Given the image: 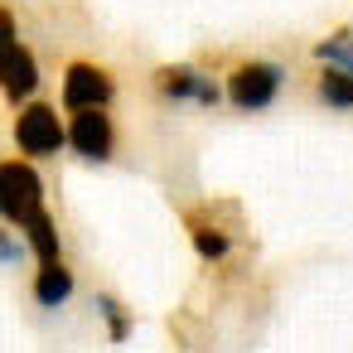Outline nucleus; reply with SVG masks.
<instances>
[{
	"label": "nucleus",
	"instance_id": "obj_1",
	"mask_svg": "<svg viewBox=\"0 0 353 353\" xmlns=\"http://www.w3.org/2000/svg\"><path fill=\"white\" fill-rule=\"evenodd\" d=\"M281 83H285V68H281V63L247 59V63H237V68L228 73V102H232L237 112H261V107L276 102Z\"/></svg>",
	"mask_w": 353,
	"mask_h": 353
},
{
	"label": "nucleus",
	"instance_id": "obj_2",
	"mask_svg": "<svg viewBox=\"0 0 353 353\" xmlns=\"http://www.w3.org/2000/svg\"><path fill=\"white\" fill-rule=\"evenodd\" d=\"M0 184H6L0 208H6V223H10V228H25V223L44 208V179H39L25 160H6V165H0Z\"/></svg>",
	"mask_w": 353,
	"mask_h": 353
},
{
	"label": "nucleus",
	"instance_id": "obj_3",
	"mask_svg": "<svg viewBox=\"0 0 353 353\" xmlns=\"http://www.w3.org/2000/svg\"><path fill=\"white\" fill-rule=\"evenodd\" d=\"M15 145H20L25 155L44 160V155H54V150L68 145V126H63V117H59L49 102H30V107L15 117Z\"/></svg>",
	"mask_w": 353,
	"mask_h": 353
},
{
	"label": "nucleus",
	"instance_id": "obj_4",
	"mask_svg": "<svg viewBox=\"0 0 353 353\" xmlns=\"http://www.w3.org/2000/svg\"><path fill=\"white\" fill-rule=\"evenodd\" d=\"M59 102H63L68 112H78V107H107V102H112V78H107V68H97V63H68V68H63V92H59Z\"/></svg>",
	"mask_w": 353,
	"mask_h": 353
},
{
	"label": "nucleus",
	"instance_id": "obj_5",
	"mask_svg": "<svg viewBox=\"0 0 353 353\" xmlns=\"http://www.w3.org/2000/svg\"><path fill=\"white\" fill-rule=\"evenodd\" d=\"M155 92H160L165 102H199V107H213V102L223 97V92H218V83H213L208 73L189 68V63L160 68V73H155Z\"/></svg>",
	"mask_w": 353,
	"mask_h": 353
},
{
	"label": "nucleus",
	"instance_id": "obj_6",
	"mask_svg": "<svg viewBox=\"0 0 353 353\" xmlns=\"http://www.w3.org/2000/svg\"><path fill=\"white\" fill-rule=\"evenodd\" d=\"M68 145L83 155V160H107L112 155V117L102 107H78L73 121H68Z\"/></svg>",
	"mask_w": 353,
	"mask_h": 353
},
{
	"label": "nucleus",
	"instance_id": "obj_7",
	"mask_svg": "<svg viewBox=\"0 0 353 353\" xmlns=\"http://www.w3.org/2000/svg\"><path fill=\"white\" fill-rule=\"evenodd\" d=\"M6 102L15 107V102H25L34 88H39V68H34V54L25 49V44H15V30L6 34Z\"/></svg>",
	"mask_w": 353,
	"mask_h": 353
},
{
	"label": "nucleus",
	"instance_id": "obj_8",
	"mask_svg": "<svg viewBox=\"0 0 353 353\" xmlns=\"http://www.w3.org/2000/svg\"><path fill=\"white\" fill-rule=\"evenodd\" d=\"M73 295V271L63 266V256H49V261H39V271H34V300L39 305H63Z\"/></svg>",
	"mask_w": 353,
	"mask_h": 353
},
{
	"label": "nucleus",
	"instance_id": "obj_9",
	"mask_svg": "<svg viewBox=\"0 0 353 353\" xmlns=\"http://www.w3.org/2000/svg\"><path fill=\"white\" fill-rule=\"evenodd\" d=\"M314 92H319L324 107L348 112V107H353V68H343V63H324L319 78H314Z\"/></svg>",
	"mask_w": 353,
	"mask_h": 353
},
{
	"label": "nucleus",
	"instance_id": "obj_10",
	"mask_svg": "<svg viewBox=\"0 0 353 353\" xmlns=\"http://www.w3.org/2000/svg\"><path fill=\"white\" fill-rule=\"evenodd\" d=\"M25 237H30V247H34V256H39V261L59 256V232H54V218H49L44 208L25 223Z\"/></svg>",
	"mask_w": 353,
	"mask_h": 353
},
{
	"label": "nucleus",
	"instance_id": "obj_11",
	"mask_svg": "<svg viewBox=\"0 0 353 353\" xmlns=\"http://www.w3.org/2000/svg\"><path fill=\"white\" fill-rule=\"evenodd\" d=\"M194 247H199V256H208V261L228 256V237L213 232V228H194Z\"/></svg>",
	"mask_w": 353,
	"mask_h": 353
},
{
	"label": "nucleus",
	"instance_id": "obj_12",
	"mask_svg": "<svg viewBox=\"0 0 353 353\" xmlns=\"http://www.w3.org/2000/svg\"><path fill=\"white\" fill-rule=\"evenodd\" d=\"M97 305H102V314H107V319H112V339H117V343H121V339H126V334H131V319H126V314H121V310H117V300H112V295H102V300H97Z\"/></svg>",
	"mask_w": 353,
	"mask_h": 353
}]
</instances>
